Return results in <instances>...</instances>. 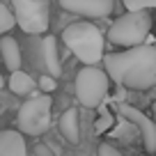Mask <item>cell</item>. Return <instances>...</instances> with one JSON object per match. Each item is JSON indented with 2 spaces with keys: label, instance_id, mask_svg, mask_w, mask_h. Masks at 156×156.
Returning a JSON list of instances; mask_svg holds the SVG:
<instances>
[{
  "label": "cell",
  "instance_id": "8992f818",
  "mask_svg": "<svg viewBox=\"0 0 156 156\" xmlns=\"http://www.w3.org/2000/svg\"><path fill=\"white\" fill-rule=\"evenodd\" d=\"M14 19L23 32L28 34H44L51 23V7L48 0H12Z\"/></svg>",
  "mask_w": 156,
  "mask_h": 156
},
{
  "label": "cell",
  "instance_id": "30bf717a",
  "mask_svg": "<svg viewBox=\"0 0 156 156\" xmlns=\"http://www.w3.org/2000/svg\"><path fill=\"white\" fill-rule=\"evenodd\" d=\"M0 55H2V62L9 71H19L21 64H23V55H21L19 41L14 37H2L0 39Z\"/></svg>",
  "mask_w": 156,
  "mask_h": 156
},
{
  "label": "cell",
  "instance_id": "ac0fdd59",
  "mask_svg": "<svg viewBox=\"0 0 156 156\" xmlns=\"http://www.w3.org/2000/svg\"><path fill=\"white\" fill-rule=\"evenodd\" d=\"M39 87H41L46 94H48V92H53V90L58 87V83H55V78H53V76H48V73H46V76L39 78Z\"/></svg>",
  "mask_w": 156,
  "mask_h": 156
},
{
  "label": "cell",
  "instance_id": "52a82bcc",
  "mask_svg": "<svg viewBox=\"0 0 156 156\" xmlns=\"http://www.w3.org/2000/svg\"><path fill=\"white\" fill-rule=\"evenodd\" d=\"M117 110H119V115H122L124 119H129V122L138 129L145 149L149 151V154H156V122H154V119H151V117H147L142 110L129 106V103H119V106H117Z\"/></svg>",
  "mask_w": 156,
  "mask_h": 156
},
{
  "label": "cell",
  "instance_id": "603a6c76",
  "mask_svg": "<svg viewBox=\"0 0 156 156\" xmlns=\"http://www.w3.org/2000/svg\"><path fill=\"white\" fill-rule=\"evenodd\" d=\"M0 2H5V0H0Z\"/></svg>",
  "mask_w": 156,
  "mask_h": 156
},
{
  "label": "cell",
  "instance_id": "9c48e42d",
  "mask_svg": "<svg viewBox=\"0 0 156 156\" xmlns=\"http://www.w3.org/2000/svg\"><path fill=\"white\" fill-rule=\"evenodd\" d=\"M0 156H28L23 133L14 129L0 131Z\"/></svg>",
  "mask_w": 156,
  "mask_h": 156
},
{
  "label": "cell",
  "instance_id": "5bb4252c",
  "mask_svg": "<svg viewBox=\"0 0 156 156\" xmlns=\"http://www.w3.org/2000/svg\"><path fill=\"white\" fill-rule=\"evenodd\" d=\"M110 136L117 138V140H124V142H133V140H136V136H140V133H138V129L133 126L129 119H124V117H122V122L110 129Z\"/></svg>",
  "mask_w": 156,
  "mask_h": 156
},
{
  "label": "cell",
  "instance_id": "ba28073f",
  "mask_svg": "<svg viewBox=\"0 0 156 156\" xmlns=\"http://www.w3.org/2000/svg\"><path fill=\"white\" fill-rule=\"evenodd\" d=\"M58 2L64 12L80 14L85 19H103L115 7V0H58Z\"/></svg>",
  "mask_w": 156,
  "mask_h": 156
},
{
  "label": "cell",
  "instance_id": "ffe728a7",
  "mask_svg": "<svg viewBox=\"0 0 156 156\" xmlns=\"http://www.w3.org/2000/svg\"><path fill=\"white\" fill-rule=\"evenodd\" d=\"M34 151H37V156H53V154H51V149H48V147H44V145H39Z\"/></svg>",
  "mask_w": 156,
  "mask_h": 156
},
{
  "label": "cell",
  "instance_id": "277c9868",
  "mask_svg": "<svg viewBox=\"0 0 156 156\" xmlns=\"http://www.w3.org/2000/svg\"><path fill=\"white\" fill-rule=\"evenodd\" d=\"M110 87V76L99 67H83L76 73V99L85 108L103 106Z\"/></svg>",
  "mask_w": 156,
  "mask_h": 156
},
{
  "label": "cell",
  "instance_id": "7a4b0ae2",
  "mask_svg": "<svg viewBox=\"0 0 156 156\" xmlns=\"http://www.w3.org/2000/svg\"><path fill=\"white\" fill-rule=\"evenodd\" d=\"M62 41L85 67H97L103 60V48H106V39L103 32L92 25L90 21H76L62 30Z\"/></svg>",
  "mask_w": 156,
  "mask_h": 156
},
{
  "label": "cell",
  "instance_id": "8fae6325",
  "mask_svg": "<svg viewBox=\"0 0 156 156\" xmlns=\"http://www.w3.org/2000/svg\"><path fill=\"white\" fill-rule=\"evenodd\" d=\"M60 133L71 145H78V140H80V119H78L76 108H67L62 112V117H60Z\"/></svg>",
  "mask_w": 156,
  "mask_h": 156
},
{
  "label": "cell",
  "instance_id": "9a60e30c",
  "mask_svg": "<svg viewBox=\"0 0 156 156\" xmlns=\"http://www.w3.org/2000/svg\"><path fill=\"white\" fill-rule=\"evenodd\" d=\"M16 25V19H14V12L9 7H5V2H0V34L9 32L12 28Z\"/></svg>",
  "mask_w": 156,
  "mask_h": 156
},
{
  "label": "cell",
  "instance_id": "2e32d148",
  "mask_svg": "<svg viewBox=\"0 0 156 156\" xmlns=\"http://www.w3.org/2000/svg\"><path fill=\"white\" fill-rule=\"evenodd\" d=\"M99 110H101V117H99L97 124H94V131L97 133H106V131H110V129L115 126V117L106 110V106H99Z\"/></svg>",
  "mask_w": 156,
  "mask_h": 156
},
{
  "label": "cell",
  "instance_id": "d6986e66",
  "mask_svg": "<svg viewBox=\"0 0 156 156\" xmlns=\"http://www.w3.org/2000/svg\"><path fill=\"white\" fill-rule=\"evenodd\" d=\"M99 156H124L122 151L117 149V147H112V145H99Z\"/></svg>",
  "mask_w": 156,
  "mask_h": 156
},
{
  "label": "cell",
  "instance_id": "4fadbf2b",
  "mask_svg": "<svg viewBox=\"0 0 156 156\" xmlns=\"http://www.w3.org/2000/svg\"><path fill=\"white\" fill-rule=\"evenodd\" d=\"M7 85H9V90L14 94H19V97H23V94H30L34 90V80H32V76L30 73H25V71H12L9 73V80H7Z\"/></svg>",
  "mask_w": 156,
  "mask_h": 156
},
{
  "label": "cell",
  "instance_id": "e0dca14e",
  "mask_svg": "<svg viewBox=\"0 0 156 156\" xmlns=\"http://www.w3.org/2000/svg\"><path fill=\"white\" fill-rule=\"evenodd\" d=\"M129 12H147L149 7H156V0H122Z\"/></svg>",
  "mask_w": 156,
  "mask_h": 156
},
{
  "label": "cell",
  "instance_id": "6da1fadb",
  "mask_svg": "<svg viewBox=\"0 0 156 156\" xmlns=\"http://www.w3.org/2000/svg\"><path fill=\"white\" fill-rule=\"evenodd\" d=\"M106 73L119 87L151 90L156 85V46H136L103 55Z\"/></svg>",
  "mask_w": 156,
  "mask_h": 156
},
{
  "label": "cell",
  "instance_id": "44dd1931",
  "mask_svg": "<svg viewBox=\"0 0 156 156\" xmlns=\"http://www.w3.org/2000/svg\"><path fill=\"white\" fill-rule=\"evenodd\" d=\"M2 87H5V78L0 76V90H2Z\"/></svg>",
  "mask_w": 156,
  "mask_h": 156
},
{
  "label": "cell",
  "instance_id": "5b68a950",
  "mask_svg": "<svg viewBox=\"0 0 156 156\" xmlns=\"http://www.w3.org/2000/svg\"><path fill=\"white\" fill-rule=\"evenodd\" d=\"M51 97L48 94H34L32 99L23 103L19 108L16 115V124L19 131L25 136H41L48 131L51 126Z\"/></svg>",
  "mask_w": 156,
  "mask_h": 156
},
{
  "label": "cell",
  "instance_id": "3957f363",
  "mask_svg": "<svg viewBox=\"0 0 156 156\" xmlns=\"http://www.w3.org/2000/svg\"><path fill=\"white\" fill-rule=\"evenodd\" d=\"M151 30V16L147 12H126L108 30V41L119 48H136L142 46Z\"/></svg>",
  "mask_w": 156,
  "mask_h": 156
},
{
  "label": "cell",
  "instance_id": "7402d4cb",
  "mask_svg": "<svg viewBox=\"0 0 156 156\" xmlns=\"http://www.w3.org/2000/svg\"><path fill=\"white\" fill-rule=\"evenodd\" d=\"M151 110H154V117H151V119L156 122V101H154V108H151Z\"/></svg>",
  "mask_w": 156,
  "mask_h": 156
},
{
  "label": "cell",
  "instance_id": "7c38bea8",
  "mask_svg": "<svg viewBox=\"0 0 156 156\" xmlns=\"http://www.w3.org/2000/svg\"><path fill=\"white\" fill-rule=\"evenodd\" d=\"M41 58H44V64H46V69H48V76L58 78L60 73H62V64H60L55 37H44V41H41Z\"/></svg>",
  "mask_w": 156,
  "mask_h": 156
}]
</instances>
